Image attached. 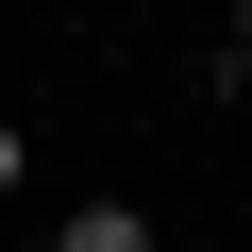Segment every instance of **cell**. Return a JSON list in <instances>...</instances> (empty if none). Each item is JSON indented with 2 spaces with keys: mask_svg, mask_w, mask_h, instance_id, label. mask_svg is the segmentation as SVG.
I'll return each instance as SVG.
<instances>
[{
  "mask_svg": "<svg viewBox=\"0 0 252 252\" xmlns=\"http://www.w3.org/2000/svg\"><path fill=\"white\" fill-rule=\"evenodd\" d=\"M51 252H168V235H152V202H67Z\"/></svg>",
  "mask_w": 252,
  "mask_h": 252,
  "instance_id": "cell-1",
  "label": "cell"
},
{
  "mask_svg": "<svg viewBox=\"0 0 252 252\" xmlns=\"http://www.w3.org/2000/svg\"><path fill=\"white\" fill-rule=\"evenodd\" d=\"M235 51H252V0H235Z\"/></svg>",
  "mask_w": 252,
  "mask_h": 252,
  "instance_id": "cell-3",
  "label": "cell"
},
{
  "mask_svg": "<svg viewBox=\"0 0 252 252\" xmlns=\"http://www.w3.org/2000/svg\"><path fill=\"white\" fill-rule=\"evenodd\" d=\"M17 185H34V118H0V202H17Z\"/></svg>",
  "mask_w": 252,
  "mask_h": 252,
  "instance_id": "cell-2",
  "label": "cell"
}]
</instances>
